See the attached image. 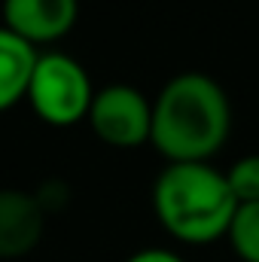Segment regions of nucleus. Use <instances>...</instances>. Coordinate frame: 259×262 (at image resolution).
I'll list each match as a JSON object with an SVG mask.
<instances>
[{
    "instance_id": "obj_1",
    "label": "nucleus",
    "mask_w": 259,
    "mask_h": 262,
    "mask_svg": "<svg viewBox=\"0 0 259 262\" xmlns=\"http://www.w3.org/2000/svg\"><path fill=\"white\" fill-rule=\"evenodd\" d=\"M232 134V104L226 89L198 70L171 76L153 101L149 143L168 165L210 162Z\"/></svg>"
},
{
    "instance_id": "obj_2",
    "label": "nucleus",
    "mask_w": 259,
    "mask_h": 262,
    "mask_svg": "<svg viewBox=\"0 0 259 262\" xmlns=\"http://www.w3.org/2000/svg\"><path fill=\"white\" fill-rule=\"evenodd\" d=\"M153 210L174 241L201 247L229 235L238 201L226 171L210 162H174L153 183Z\"/></svg>"
},
{
    "instance_id": "obj_3",
    "label": "nucleus",
    "mask_w": 259,
    "mask_h": 262,
    "mask_svg": "<svg viewBox=\"0 0 259 262\" xmlns=\"http://www.w3.org/2000/svg\"><path fill=\"white\" fill-rule=\"evenodd\" d=\"M92 101H95L92 76L76 58L64 52L40 55L28 89V104L46 125L67 128L76 125L79 119H89Z\"/></svg>"
},
{
    "instance_id": "obj_4",
    "label": "nucleus",
    "mask_w": 259,
    "mask_h": 262,
    "mask_svg": "<svg viewBox=\"0 0 259 262\" xmlns=\"http://www.w3.org/2000/svg\"><path fill=\"white\" fill-rule=\"evenodd\" d=\"M89 125L98 140L116 149H134L146 143L153 134V101H146V95L134 85L113 82L95 92Z\"/></svg>"
},
{
    "instance_id": "obj_5",
    "label": "nucleus",
    "mask_w": 259,
    "mask_h": 262,
    "mask_svg": "<svg viewBox=\"0 0 259 262\" xmlns=\"http://www.w3.org/2000/svg\"><path fill=\"white\" fill-rule=\"evenodd\" d=\"M76 15L79 0H3V28L34 49L67 37L76 25Z\"/></svg>"
},
{
    "instance_id": "obj_6",
    "label": "nucleus",
    "mask_w": 259,
    "mask_h": 262,
    "mask_svg": "<svg viewBox=\"0 0 259 262\" xmlns=\"http://www.w3.org/2000/svg\"><path fill=\"white\" fill-rule=\"evenodd\" d=\"M46 229V213L34 192L0 189V259L28 256Z\"/></svg>"
},
{
    "instance_id": "obj_7",
    "label": "nucleus",
    "mask_w": 259,
    "mask_h": 262,
    "mask_svg": "<svg viewBox=\"0 0 259 262\" xmlns=\"http://www.w3.org/2000/svg\"><path fill=\"white\" fill-rule=\"evenodd\" d=\"M37 61L40 55L31 43L15 37L9 28H0V113L12 110L21 98H28Z\"/></svg>"
},
{
    "instance_id": "obj_8",
    "label": "nucleus",
    "mask_w": 259,
    "mask_h": 262,
    "mask_svg": "<svg viewBox=\"0 0 259 262\" xmlns=\"http://www.w3.org/2000/svg\"><path fill=\"white\" fill-rule=\"evenodd\" d=\"M226 241L241 262H259V201L238 204Z\"/></svg>"
},
{
    "instance_id": "obj_9",
    "label": "nucleus",
    "mask_w": 259,
    "mask_h": 262,
    "mask_svg": "<svg viewBox=\"0 0 259 262\" xmlns=\"http://www.w3.org/2000/svg\"><path fill=\"white\" fill-rule=\"evenodd\" d=\"M226 180L238 204L259 201V152L241 156L238 162H232V168L226 171Z\"/></svg>"
},
{
    "instance_id": "obj_10",
    "label": "nucleus",
    "mask_w": 259,
    "mask_h": 262,
    "mask_svg": "<svg viewBox=\"0 0 259 262\" xmlns=\"http://www.w3.org/2000/svg\"><path fill=\"white\" fill-rule=\"evenodd\" d=\"M34 198L40 201L43 213L49 216V213H58V210L67 207V201H70V186H67L64 180H58V177H49V180L40 183V189L34 192Z\"/></svg>"
},
{
    "instance_id": "obj_11",
    "label": "nucleus",
    "mask_w": 259,
    "mask_h": 262,
    "mask_svg": "<svg viewBox=\"0 0 259 262\" xmlns=\"http://www.w3.org/2000/svg\"><path fill=\"white\" fill-rule=\"evenodd\" d=\"M125 262H186L180 253L168 250V247H143L137 253H131Z\"/></svg>"
}]
</instances>
